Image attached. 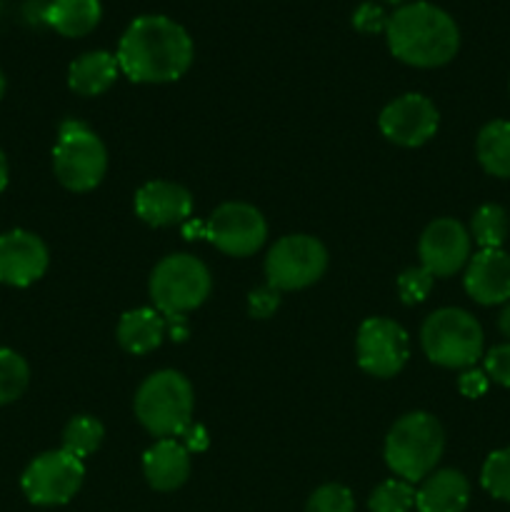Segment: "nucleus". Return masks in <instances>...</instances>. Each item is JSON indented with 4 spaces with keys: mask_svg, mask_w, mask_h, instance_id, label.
I'll return each instance as SVG.
<instances>
[{
    "mask_svg": "<svg viewBox=\"0 0 510 512\" xmlns=\"http://www.w3.org/2000/svg\"><path fill=\"white\" fill-rule=\"evenodd\" d=\"M115 58L133 83H173L193 63V40L165 15H140L125 28Z\"/></svg>",
    "mask_w": 510,
    "mask_h": 512,
    "instance_id": "1",
    "label": "nucleus"
},
{
    "mask_svg": "<svg viewBox=\"0 0 510 512\" xmlns=\"http://www.w3.org/2000/svg\"><path fill=\"white\" fill-rule=\"evenodd\" d=\"M390 53L413 68H440L458 55L460 30L443 8L425 0L405 3L385 25Z\"/></svg>",
    "mask_w": 510,
    "mask_h": 512,
    "instance_id": "2",
    "label": "nucleus"
},
{
    "mask_svg": "<svg viewBox=\"0 0 510 512\" xmlns=\"http://www.w3.org/2000/svg\"><path fill=\"white\" fill-rule=\"evenodd\" d=\"M445 433L430 413H408L385 438V463L405 483H420L443 458Z\"/></svg>",
    "mask_w": 510,
    "mask_h": 512,
    "instance_id": "3",
    "label": "nucleus"
},
{
    "mask_svg": "<svg viewBox=\"0 0 510 512\" xmlns=\"http://www.w3.org/2000/svg\"><path fill=\"white\" fill-rule=\"evenodd\" d=\"M193 388L175 370H158L135 393V415L155 438H178L193 418Z\"/></svg>",
    "mask_w": 510,
    "mask_h": 512,
    "instance_id": "4",
    "label": "nucleus"
},
{
    "mask_svg": "<svg viewBox=\"0 0 510 512\" xmlns=\"http://www.w3.org/2000/svg\"><path fill=\"white\" fill-rule=\"evenodd\" d=\"M483 328L460 308H440L425 318L420 345L430 363L450 370H468L483 358Z\"/></svg>",
    "mask_w": 510,
    "mask_h": 512,
    "instance_id": "5",
    "label": "nucleus"
},
{
    "mask_svg": "<svg viewBox=\"0 0 510 512\" xmlns=\"http://www.w3.org/2000/svg\"><path fill=\"white\" fill-rule=\"evenodd\" d=\"M55 178L73 193L98 188L108 170V150L103 140L80 120H65L53 148Z\"/></svg>",
    "mask_w": 510,
    "mask_h": 512,
    "instance_id": "6",
    "label": "nucleus"
},
{
    "mask_svg": "<svg viewBox=\"0 0 510 512\" xmlns=\"http://www.w3.org/2000/svg\"><path fill=\"white\" fill-rule=\"evenodd\" d=\"M210 288L213 280L203 260L185 253L163 258L150 275V298L155 310L165 318L200 308L210 295Z\"/></svg>",
    "mask_w": 510,
    "mask_h": 512,
    "instance_id": "7",
    "label": "nucleus"
},
{
    "mask_svg": "<svg viewBox=\"0 0 510 512\" xmlns=\"http://www.w3.org/2000/svg\"><path fill=\"white\" fill-rule=\"evenodd\" d=\"M328 268V250L310 235H288L265 258L268 285L275 290H303L318 283Z\"/></svg>",
    "mask_w": 510,
    "mask_h": 512,
    "instance_id": "8",
    "label": "nucleus"
},
{
    "mask_svg": "<svg viewBox=\"0 0 510 512\" xmlns=\"http://www.w3.org/2000/svg\"><path fill=\"white\" fill-rule=\"evenodd\" d=\"M83 480V460L60 448L38 455L25 468L23 478H20V488H23L25 498L33 505L55 508V505L70 503L80 490V485H83Z\"/></svg>",
    "mask_w": 510,
    "mask_h": 512,
    "instance_id": "9",
    "label": "nucleus"
},
{
    "mask_svg": "<svg viewBox=\"0 0 510 512\" xmlns=\"http://www.w3.org/2000/svg\"><path fill=\"white\" fill-rule=\"evenodd\" d=\"M205 238L233 258H245L263 248L268 225L263 213L248 203H223L205 225Z\"/></svg>",
    "mask_w": 510,
    "mask_h": 512,
    "instance_id": "10",
    "label": "nucleus"
},
{
    "mask_svg": "<svg viewBox=\"0 0 510 512\" xmlns=\"http://www.w3.org/2000/svg\"><path fill=\"white\" fill-rule=\"evenodd\" d=\"M410 358L408 333L390 318H368L358 330V365L373 378H393Z\"/></svg>",
    "mask_w": 510,
    "mask_h": 512,
    "instance_id": "11",
    "label": "nucleus"
},
{
    "mask_svg": "<svg viewBox=\"0 0 510 512\" xmlns=\"http://www.w3.org/2000/svg\"><path fill=\"white\" fill-rule=\"evenodd\" d=\"M470 245H473V238L463 223L453 218H438L420 235V265L433 278H448L468 265Z\"/></svg>",
    "mask_w": 510,
    "mask_h": 512,
    "instance_id": "12",
    "label": "nucleus"
},
{
    "mask_svg": "<svg viewBox=\"0 0 510 512\" xmlns=\"http://www.w3.org/2000/svg\"><path fill=\"white\" fill-rule=\"evenodd\" d=\"M378 123L390 143L403 145V148H418L438 133L440 115L425 95L408 93L385 105Z\"/></svg>",
    "mask_w": 510,
    "mask_h": 512,
    "instance_id": "13",
    "label": "nucleus"
},
{
    "mask_svg": "<svg viewBox=\"0 0 510 512\" xmlns=\"http://www.w3.org/2000/svg\"><path fill=\"white\" fill-rule=\"evenodd\" d=\"M48 248L30 230H8L0 235V283L28 288L48 270Z\"/></svg>",
    "mask_w": 510,
    "mask_h": 512,
    "instance_id": "14",
    "label": "nucleus"
},
{
    "mask_svg": "<svg viewBox=\"0 0 510 512\" xmlns=\"http://www.w3.org/2000/svg\"><path fill=\"white\" fill-rule=\"evenodd\" d=\"M463 285L475 303L505 305L510 300V255L503 248L470 255Z\"/></svg>",
    "mask_w": 510,
    "mask_h": 512,
    "instance_id": "15",
    "label": "nucleus"
},
{
    "mask_svg": "<svg viewBox=\"0 0 510 512\" xmlns=\"http://www.w3.org/2000/svg\"><path fill=\"white\" fill-rule=\"evenodd\" d=\"M135 213L153 228H170L185 223L193 213V195L178 183L150 180L135 193Z\"/></svg>",
    "mask_w": 510,
    "mask_h": 512,
    "instance_id": "16",
    "label": "nucleus"
},
{
    "mask_svg": "<svg viewBox=\"0 0 510 512\" xmlns=\"http://www.w3.org/2000/svg\"><path fill=\"white\" fill-rule=\"evenodd\" d=\"M143 473L153 490H160V493L178 490L190 475V453L175 438L158 440L145 450Z\"/></svg>",
    "mask_w": 510,
    "mask_h": 512,
    "instance_id": "17",
    "label": "nucleus"
},
{
    "mask_svg": "<svg viewBox=\"0 0 510 512\" xmlns=\"http://www.w3.org/2000/svg\"><path fill=\"white\" fill-rule=\"evenodd\" d=\"M470 483L460 470H433L415 493L418 512H465Z\"/></svg>",
    "mask_w": 510,
    "mask_h": 512,
    "instance_id": "18",
    "label": "nucleus"
},
{
    "mask_svg": "<svg viewBox=\"0 0 510 512\" xmlns=\"http://www.w3.org/2000/svg\"><path fill=\"white\" fill-rule=\"evenodd\" d=\"M120 73L118 58L108 50H90L75 58L68 68V85L73 93L78 95H93L105 93L110 85L115 83Z\"/></svg>",
    "mask_w": 510,
    "mask_h": 512,
    "instance_id": "19",
    "label": "nucleus"
},
{
    "mask_svg": "<svg viewBox=\"0 0 510 512\" xmlns=\"http://www.w3.org/2000/svg\"><path fill=\"white\" fill-rule=\"evenodd\" d=\"M103 18L100 0H50L45 8V23L65 38H83L93 33Z\"/></svg>",
    "mask_w": 510,
    "mask_h": 512,
    "instance_id": "20",
    "label": "nucleus"
},
{
    "mask_svg": "<svg viewBox=\"0 0 510 512\" xmlns=\"http://www.w3.org/2000/svg\"><path fill=\"white\" fill-rule=\"evenodd\" d=\"M165 315L153 308H135L120 318L118 343L128 353L145 355L158 348L165 338Z\"/></svg>",
    "mask_w": 510,
    "mask_h": 512,
    "instance_id": "21",
    "label": "nucleus"
},
{
    "mask_svg": "<svg viewBox=\"0 0 510 512\" xmlns=\"http://www.w3.org/2000/svg\"><path fill=\"white\" fill-rule=\"evenodd\" d=\"M475 155L483 170L493 178H510V123L490 120L475 140Z\"/></svg>",
    "mask_w": 510,
    "mask_h": 512,
    "instance_id": "22",
    "label": "nucleus"
},
{
    "mask_svg": "<svg viewBox=\"0 0 510 512\" xmlns=\"http://www.w3.org/2000/svg\"><path fill=\"white\" fill-rule=\"evenodd\" d=\"M105 438V428L93 415H75L63 430V450L75 458H88L100 448Z\"/></svg>",
    "mask_w": 510,
    "mask_h": 512,
    "instance_id": "23",
    "label": "nucleus"
},
{
    "mask_svg": "<svg viewBox=\"0 0 510 512\" xmlns=\"http://www.w3.org/2000/svg\"><path fill=\"white\" fill-rule=\"evenodd\" d=\"M470 238L480 250H495L508 238V213L500 205H480L470 220Z\"/></svg>",
    "mask_w": 510,
    "mask_h": 512,
    "instance_id": "24",
    "label": "nucleus"
},
{
    "mask_svg": "<svg viewBox=\"0 0 510 512\" xmlns=\"http://www.w3.org/2000/svg\"><path fill=\"white\" fill-rule=\"evenodd\" d=\"M30 368L23 355L0 348V405L15 403L28 390Z\"/></svg>",
    "mask_w": 510,
    "mask_h": 512,
    "instance_id": "25",
    "label": "nucleus"
},
{
    "mask_svg": "<svg viewBox=\"0 0 510 512\" xmlns=\"http://www.w3.org/2000/svg\"><path fill=\"white\" fill-rule=\"evenodd\" d=\"M368 505L370 512H410L415 508V490L400 478L385 480L373 490Z\"/></svg>",
    "mask_w": 510,
    "mask_h": 512,
    "instance_id": "26",
    "label": "nucleus"
},
{
    "mask_svg": "<svg viewBox=\"0 0 510 512\" xmlns=\"http://www.w3.org/2000/svg\"><path fill=\"white\" fill-rule=\"evenodd\" d=\"M480 485L495 500L510 503V448L495 450L485 458L483 470H480Z\"/></svg>",
    "mask_w": 510,
    "mask_h": 512,
    "instance_id": "27",
    "label": "nucleus"
},
{
    "mask_svg": "<svg viewBox=\"0 0 510 512\" xmlns=\"http://www.w3.org/2000/svg\"><path fill=\"white\" fill-rule=\"evenodd\" d=\"M305 512H355L353 493L338 483H328L310 495Z\"/></svg>",
    "mask_w": 510,
    "mask_h": 512,
    "instance_id": "28",
    "label": "nucleus"
},
{
    "mask_svg": "<svg viewBox=\"0 0 510 512\" xmlns=\"http://www.w3.org/2000/svg\"><path fill=\"white\" fill-rule=\"evenodd\" d=\"M433 275L420 265V268H408L400 273L398 278V293L403 298L405 305H415V303H423L425 298L430 295L433 290Z\"/></svg>",
    "mask_w": 510,
    "mask_h": 512,
    "instance_id": "29",
    "label": "nucleus"
},
{
    "mask_svg": "<svg viewBox=\"0 0 510 512\" xmlns=\"http://www.w3.org/2000/svg\"><path fill=\"white\" fill-rule=\"evenodd\" d=\"M485 375L493 383L510 388V343L495 345L485 353Z\"/></svg>",
    "mask_w": 510,
    "mask_h": 512,
    "instance_id": "30",
    "label": "nucleus"
},
{
    "mask_svg": "<svg viewBox=\"0 0 510 512\" xmlns=\"http://www.w3.org/2000/svg\"><path fill=\"white\" fill-rule=\"evenodd\" d=\"M388 18L390 15H385L380 5L363 3L353 13V25L360 33H380V30H385V25H388Z\"/></svg>",
    "mask_w": 510,
    "mask_h": 512,
    "instance_id": "31",
    "label": "nucleus"
},
{
    "mask_svg": "<svg viewBox=\"0 0 510 512\" xmlns=\"http://www.w3.org/2000/svg\"><path fill=\"white\" fill-rule=\"evenodd\" d=\"M280 305V295L278 290L270 288V285H265V288L260 290H253L248 298V310L253 318H270V315L278 310Z\"/></svg>",
    "mask_w": 510,
    "mask_h": 512,
    "instance_id": "32",
    "label": "nucleus"
},
{
    "mask_svg": "<svg viewBox=\"0 0 510 512\" xmlns=\"http://www.w3.org/2000/svg\"><path fill=\"white\" fill-rule=\"evenodd\" d=\"M488 375H485V370H475V368H468L463 375H460L458 380V390L465 395V398L475 400L480 398V395L488 393Z\"/></svg>",
    "mask_w": 510,
    "mask_h": 512,
    "instance_id": "33",
    "label": "nucleus"
},
{
    "mask_svg": "<svg viewBox=\"0 0 510 512\" xmlns=\"http://www.w3.org/2000/svg\"><path fill=\"white\" fill-rule=\"evenodd\" d=\"M183 438H185V450H195V453H200V450H205L208 448V435H205V428H200V425H193L190 423L188 428H185V433H183Z\"/></svg>",
    "mask_w": 510,
    "mask_h": 512,
    "instance_id": "34",
    "label": "nucleus"
},
{
    "mask_svg": "<svg viewBox=\"0 0 510 512\" xmlns=\"http://www.w3.org/2000/svg\"><path fill=\"white\" fill-rule=\"evenodd\" d=\"M498 328H500V333H503L505 338H508V343H510V300H508V303H505L503 313L498 315Z\"/></svg>",
    "mask_w": 510,
    "mask_h": 512,
    "instance_id": "35",
    "label": "nucleus"
},
{
    "mask_svg": "<svg viewBox=\"0 0 510 512\" xmlns=\"http://www.w3.org/2000/svg\"><path fill=\"white\" fill-rule=\"evenodd\" d=\"M8 175H10L8 158H5V153H3V150H0V193H3L5 185H8Z\"/></svg>",
    "mask_w": 510,
    "mask_h": 512,
    "instance_id": "36",
    "label": "nucleus"
},
{
    "mask_svg": "<svg viewBox=\"0 0 510 512\" xmlns=\"http://www.w3.org/2000/svg\"><path fill=\"white\" fill-rule=\"evenodd\" d=\"M5 95V75H3V70H0V98H3Z\"/></svg>",
    "mask_w": 510,
    "mask_h": 512,
    "instance_id": "37",
    "label": "nucleus"
},
{
    "mask_svg": "<svg viewBox=\"0 0 510 512\" xmlns=\"http://www.w3.org/2000/svg\"><path fill=\"white\" fill-rule=\"evenodd\" d=\"M383 3H393V5H398V3H405V0H383Z\"/></svg>",
    "mask_w": 510,
    "mask_h": 512,
    "instance_id": "38",
    "label": "nucleus"
}]
</instances>
